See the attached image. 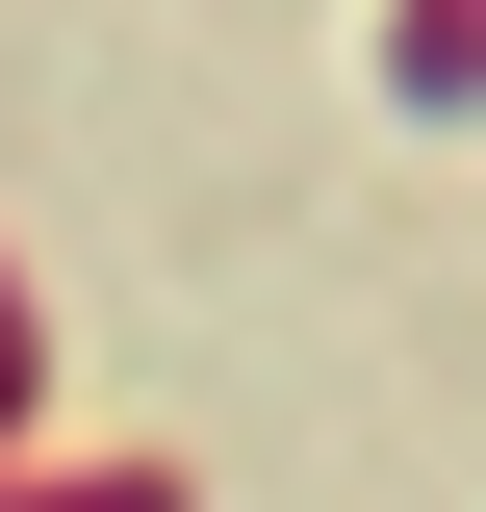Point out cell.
Returning a JSON list of instances; mask_svg holds the SVG:
<instances>
[{"mask_svg":"<svg viewBox=\"0 0 486 512\" xmlns=\"http://www.w3.org/2000/svg\"><path fill=\"white\" fill-rule=\"evenodd\" d=\"M384 77H410V103H486V0H410V26H384Z\"/></svg>","mask_w":486,"mask_h":512,"instance_id":"cell-1","label":"cell"},{"mask_svg":"<svg viewBox=\"0 0 486 512\" xmlns=\"http://www.w3.org/2000/svg\"><path fill=\"white\" fill-rule=\"evenodd\" d=\"M26 384H52V333H26V282H0V436H26Z\"/></svg>","mask_w":486,"mask_h":512,"instance_id":"cell-2","label":"cell"}]
</instances>
